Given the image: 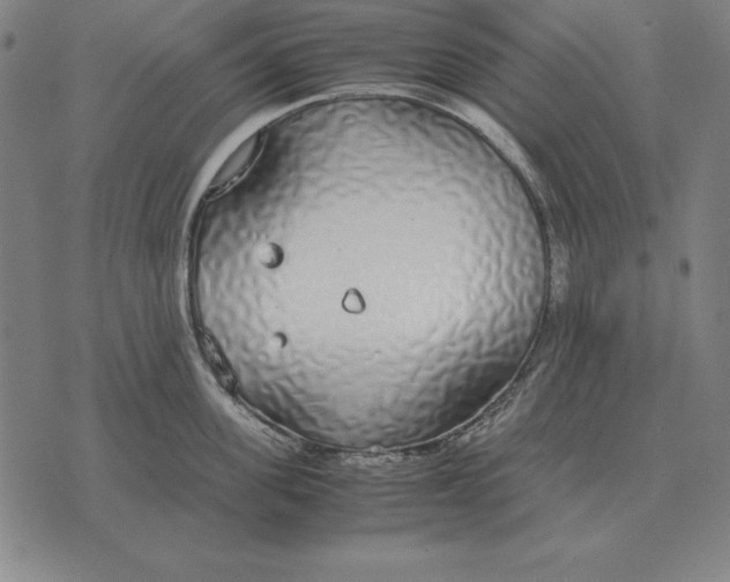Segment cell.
<instances>
[{
  "mask_svg": "<svg viewBox=\"0 0 730 582\" xmlns=\"http://www.w3.org/2000/svg\"><path fill=\"white\" fill-rule=\"evenodd\" d=\"M262 146L263 140L258 134L245 141L223 164L213 179L211 189H225L240 179L251 168L253 162H256Z\"/></svg>",
  "mask_w": 730,
  "mask_h": 582,
  "instance_id": "6da1fadb",
  "label": "cell"
}]
</instances>
